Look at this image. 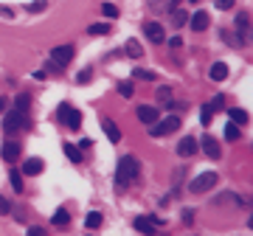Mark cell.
<instances>
[{
	"label": "cell",
	"instance_id": "52a82bcc",
	"mask_svg": "<svg viewBox=\"0 0 253 236\" xmlns=\"http://www.w3.org/2000/svg\"><path fill=\"white\" fill-rule=\"evenodd\" d=\"M160 222H163L160 217H152V219H149V217H138L133 225H135V231H141V234H155V228H158Z\"/></svg>",
	"mask_w": 253,
	"mask_h": 236
},
{
	"label": "cell",
	"instance_id": "4316f807",
	"mask_svg": "<svg viewBox=\"0 0 253 236\" xmlns=\"http://www.w3.org/2000/svg\"><path fill=\"white\" fill-rule=\"evenodd\" d=\"M101 12H104V17H110V20H116V17H118V9H116L113 3H104V6H101Z\"/></svg>",
	"mask_w": 253,
	"mask_h": 236
},
{
	"label": "cell",
	"instance_id": "d590c367",
	"mask_svg": "<svg viewBox=\"0 0 253 236\" xmlns=\"http://www.w3.org/2000/svg\"><path fill=\"white\" fill-rule=\"evenodd\" d=\"M217 9H234V0H217Z\"/></svg>",
	"mask_w": 253,
	"mask_h": 236
},
{
	"label": "cell",
	"instance_id": "9c48e42d",
	"mask_svg": "<svg viewBox=\"0 0 253 236\" xmlns=\"http://www.w3.org/2000/svg\"><path fill=\"white\" fill-rule=\"evenodd\" d=\"M0 155H3V160H6V163H14V160L20 157V146L14 144V141H6V144H3V149H0Z\"/></svg>",
	"mask_w": 253,
	"mask_h": 236
},
{
	"label": "cell",
	"instance_id": "3957f363",
	"mask_svg": "<svg viewBox=\"0 0 253 236\" xmlns=\"http://www.w3.org/2000/svg\"><path fill=\"white\" fill-rule=\"evenodd\" d=\"M26 113H20V110H9L6 116H3V132H9V135H14V132L20 130V127H26Z\"/></svg>",
	"mask_w": 253,
	"mask_h": 236
},
{
	"label": "cell",
	"instance_id": "83f0119b",
	"mask_svg": "<svg viewBox=\"0 0 253 236\" xmlns=\"http://www.w3.org/2000/svg\"><path fill=\"white\" fill-rule=\"evenodd\" d=\"M87 31H90V34H107V31H110V26H104V23H93Z\"/></svg>",
	"mask_w": 253,
	"mask_h": 236
},
{
	"label": "cell",
	"instance_id": "603a6c76",
	"mask_svg": "<svg viewBox=\"0 0 253 236\" xmlns=\"http://www.w3.org/2000/svg\"><path fill=\"white\" fill-rule=\"evenodd\" d=\"M84 225H87V228H99V225H101V214H99V211H90L87 219H84Z\"/></svg>",
	"mask_w": 253,
	"mask_h": 236
},
{
	"label": "cell",
	"instance_id": "ffe728a7",
	"mask_svg": "<svg viewBox=\"0 0 253 236\" xmlns=\"http://www.w3.org/2000/svg\"><path fill=\"white\" fill-rule=\"evenodd\" d=\"M127 53H130L133 59H141V56H144V48H141V42H138V39H130V42H127Z\"/></svg>",
	"mask_w": 253,
	"mask_h": 236
},
{
	"label": "cell",
	"instance_id": "5bb4252c",
	"mask_svg": "<svg viewBox=\"0 0 253 236\" xmlns=\"http://www.w3.org/2000/svg\"><path fill=\"white\" fill-rule=\"evenodd\" d=\"M236 31H239V42L242 45H245V42H248V37H251V31H248V14H239V17H236Z\"/></svg>",
	"mask_w": 253,
	"mask_h": 236
},
{
	"label": "cell",
	"instance_id": "8d00e7d4",
	"mask_svg": "<svg viewBox=\"0 0 253 236\" xmlns=\"http://www.w3.org/2000/svg\"><path fill=\"white\" fill-rule=\"evenodd\" d=\"M158 99H160V101H166V99H169V87H160V90H158Z\"/></svg>",
	"mask_w": 253,
	"mask_h": 236
},
{
	"label": "cell",
	"instance_id": "8fae6325",
	"mask_svg": "<svg viewBox=\"0 0 253 236\" xmlns=\"http://www.w3.org/2000/svg\"><path fill=\"white\" fill-rule=\"evenodd\" d=\"M101 130H104V135L110 138V141H113V144H118V141H121V132H118V127H116V124H113L110 118H104V121H101Z\"/></svg>",
	"mask_w": 253,
	"mask_h": 236
},
{
	"label": "cell",
	"instance_id": "2e32d148",
	"mask_svg": "<svg viewBox=\"0 0 253 236\" xmlns=\"http://www.w3.org/2000/svg\"><path fill=\"white\" fill-rule=\"evenodd\" d=\"M138 118H141L144 124H155V121H158V110H155V107H141V110H138Z\"/></svg>",
	"mask_w": 253,
	"mask_h": 236
},
{
	"label": "cell",
	"instance_id": "d6a6232c",
	"mask_svg": "<svg viewBox=\"0 0 253 236\" xmlns=\"http://www.w3.org/2000/svg\"><path fill=\"white\" fill-rule=\"evenodd\" d=\"M9 211H12V202L6 197H0V214H9Z\"/></svg>",
	"mask_w": 253,
	"mask_h": 236
},
{
	"label": "cell",
	"instance_id": "ac0fdd59",
	"mask_svg": "<svg viewBox=\"0 0 253 236\" xmlns=\"http://www.w3.org/2000/svg\"><path fill=\"white\" fill-rule=\"evenodd\" d=\"M225 76H228V65L225 62H214L211 65V79L214 82H222Z\"/></svg>",
	"mask_w": 253,
	"mask_h": 236
},
{
	"label": "cell",
	"instance_id": "f1b7e54d",
	"mask_svg": "<svg viewBox=\"0 0 253 236\" xmlns=\"http://www.w3.org/2000/svg\"><path fill=\"white\" fill-rule=\"evenodd\" d=\"M202 124H205V127H208V124H211V118H214V110H211V107H208V104H205V107H202Z\"/></svg>",
	"mask_w": 253,
	"mask_h": 236
},
{
	"label": "cell",
	"instance_id": "30bf717a",
	"mask_svg": "<svg viewBox=\"0 0 253 236\" xmlns=\"http://www.w3.org/2000/svg\"><path fill=\"white\" fill-rule=\"evenodd\" d=\"M194 152H197V141H194V138H183V141L177 144V155L180 157H191Z\"/></svg>",
	"mask_w": 253,
	"mask_h": 236
},
{
	"label": "cell",
	"instance_id": "484cf974",
	"mask_svg": "<svg viewBox=\"0 0 253 236\" xmlns=\"http://www.w3.org/2000/svg\"><path fill=\"white\" fill-rule=\"evenodd\" d=\"M28 104H31V99H28L26 93H23V96H17V104H14V110H20V113H28Z\"/></svg>",
	"mask_w": 253,
	"mask_h": 236
},
{
	"label": "cell",
	"instance_id": "d4e9b609",
	"mask_svg": "<svg viewBox=\"0 0 253 236\" xmlns=\"http://www.w3.org/2000/svg\"><path fill=\"white\" fill-rule=\"evenodd\" d=\"M225 138H228V141H236V138H239V127H236L234 121H228V127H225Z\"/></svg>",
	"mask_w": 253,
	"mask_h": 236
},
{
	"label": "cell",
	"instance_id": "5b68a950",
	"mask_svg": "<svg viewBox=\"0 0 253 236\" xmlns=\"http://www.w3.org/2000/svg\"><path fill=\"white\" fill-rule=\"evenodd\" d=\"M56 116H59V121H62L65 127H70V130H79V124H82V113H79V110H73L70 104H62Z\"/></svg>",
	"mask_w": 253,
	"mask_h": 236
},
{
	"label": "cell",
	"instance_id": "e575fe53",
	"mask_svg": "<svg viewBox=\"0 0 253 236\" xmlns=\"http://www.w3.org/2000/svg\"><path fill=\"white\" fill-rule=\"evenodd\" d=\"M87 82H90V67H84L79 73V84H87Z\"/></svg>",
	"mask_w": 253,
	"mask_h": 236
},
{
	"label": "cell",
	"instance_id": "d6986e66",
	"mask_svg": "<svg viewBox=\"0 0 253 236\" xmlns=\"http://www.w3.org/2000/svg\"><path fill=\"white\" fill-rule=\"evenodd\" d=\"M9 180H12L14 191H17V194H23V174H20L17 169H12V171H9Z\"/></svg>",
	"mask_w": 253,
	"mask_h": 236
},
{
	"label": "cell",
	"instance_id": "836d02e7",
	"mask_svg": "<svg viewBox=\"0 0 253 236\" xmlns=\"http://www.w3.org/2000/svg\"><path fill=\"white\" fill-rule=\"evenodd\" d=\"M135 79H155L152 76V73H149V70H141V67H135V73H133Z\"/></svg>",
	"mask_w": 253,
	"mask_h": 236
},
{
	"label": "cell",
	"instance_id": "cb8c5ba5",
	"mask_svg": "<svg viewBox=\"0 0 253 236\" xmlns=\"http://www.w3.org/2000/svg\"><path fill=\"white\" fill-rule=\"evenodd\" d=\"M45 9H48V0H34V3H28V14L45 12Z\"/></svg>",
	"mask_w": 253,
	"mask_h": 236
},
{
	"label": "cell",
	"instance_id": "ab89813d",
	"mask_svg": "<svg viewBox=\"0 0 253 236\" xmlns=\"http://www.w3.org/2000/svg\"><path fill=\"white\" fill-rule=\"evenodd\" d=\"M191 3H200V0H191Z\"/></svg>",
	"mask_w": 253,
	"mask_h": 236
},
{
	"label": "cell",
	"instance_id": "4fadbf2b",
	"mask_svg": "<svg viewBox=\"0 0 253 236\" xmlns=\"http://www.w3.org/2000/svg\"><path fill=\"white\" fill-rule=\"evenodd\" d=\"M208 23H211V20H208V14H205V12H194V14H191V28H194V31H205Z\"/></svg>",
	"mask_w": 253,
	"mask_h": 236
},
{
	"label": "cell",
	"instance_id": "6da1fadb",
	"mask_svg": "<svg viewBox=\"0 0 253 236\" xmlns=\"http://www.w3.org/2000/svg\"><path fill=\"white\" fill-rule=\"evenodd\" d=\"M138 171H141L138 160H135L133 155H124V157L118 160V171H116V180H118V185H130V183H135Z\"/></svg>",
	"mask_w": 253,
	"mask_h": 236
},
{
	"label": "cell",
	"instance_id": "7c38bea8",
	"mask_svg": "<svg viewBox=\"0 0 253 236\" xmlns=\"http://www.w3.org/2000/svg\"><path fill=\"white\" fill-rule=\"evenodd\" d=\"M144 31H147V37L152 39V42H163V37H166L160 23H147V28H144Z\"/></svg>",
	"mask_w": 253,
	"mask_h": 236
},
{
	"label": "cell",
	"instance_id": "e0dca14e",
	"mask_svg": "<svg viewBox=\"0 0 253 236\" xmlns=\"http://www.w3.org/2000/svg\"><path fill=\"white\" fill-rule=\"evenodd\" d=\"M228 116H231V121H234L236 127H245V124H248V113L239 110V107H231V113H228Z\"/></svg>",
	"mask_w": 253,
	"mask_h": 236
},
{
	"label": "cell",
	"instance_id": "4dcf8cb0",
	"mask_svg": "<svg viewBox=\"0 0 253 236\" xmlns=\"http://www.w3.org/2000/svg\"><path fill=\"white\" fill-rule=\"evenodd\" d=\"M222 101H225L222 96H214V99H211V104H208V107H211L214 113H217V110H222V107H225V104H222Z\"/></svg>",
	"mask_w": 253,
	"mask_h": 236
},
{
	"label": "cell",
	"instance_id": "8992f818",
	"mask_svg": "<svg viewBox=\"0 0 253 236\" xmlns=\"http://www.w3.org/2000/svg\"><path fill=\"white\" fill-rule=\"evenodd\" d=\"M70 59H73V45H56V48H51V62L56 70L65 67Z\"/></svg>",
	"mask_w": 253,
	"mask_h": 236
},
{
	"label": "cell",
	"instance_id": "74e56055",
	"mask_svg": "<svg viewBox=\"0 0 253 236\" xmlns=\"http://www.w3.org/2000/svg\"><path fill=\"white\" fill-rule=\"evenodd\" d=\"M28 234H31V236H42L45 231H42V228H28Z\"/></svg>",
	"mask_w": 253,
	"mask_h": 236
},
{
	"label": "cell",
	"instance_id": "9a60e30c",
	"mask_svg": "<svg viewBox=\"0 0 253 236\" xmlns=\"http://www.w3.org/2000/svg\"><path fill=\"white\" fill-rule=\"evenodd\" d=\"M23 171H26V174H31V177H37V174L42 171V160H40V157H28L26 166H23Z\"/></svg>",
	"mask_w": 253,
	"mask_h": 236
},
{
	"label": "cell",
	"instance_id": "1f68e13d",
	"mask_svg": "<svg viewBox=\"0 0 253 236\" xmlns=\"http://www.w3.org/2000/svg\"><path fill=\"white\" fill-rule=\"evenodd\" d=\"M186 12H180V9H174V26H183L186 23V17H183Z\"/></svg>",
	"mask_w": 253,
	"mask_h": 236
},
{
	"label": "cell",
	"instance_id": "7402d4cb",
	"mask_svg": "<svg viewBox=\"0 0 253 236\" xmlns=\"http://www.w3.org/2000/svg\"><path fill=\"white\" fill-rule=\"evenodd\" d=\"M62 149H65V157H67V160H73V163H79V160H82V152H79V146H73V144H65V146H62Z\"/></svg>",
	"mask_w": 253,
	"mask_h": 236
},
{
	"label": "cell",
	"instance_id": "277c9868",
	"mask_svg": "<svg viewBox=\"0 0 253 236\" xmlns=\"http://www.w3.org/2000/svg\"><path fill=\"white\" fill-rule=\"evenodd\" d=\"M177 127H180V118L172 116V118H166L163 124H160V121L149 124V135H152V138H158V135H172V132H177Z\"/></svg>",
	"mask_w": 253,
	"mask_h": 236
},
{
	"label": "cell",
	"instance_id": "f35d334b",
	"mask_svg": "<svg viewBox=\"0 0 253 236\" xmlns=\"http://www.w3.org/2000/svg\"><path fill=\"white\" fill-rule=\"evenodd\" d=\"M0 113H6V99H0Z\"/></svg>",
	"mask_w": 253,
	"mask_h": 236
},
{
	"label": "cell",
	"instance_id": "f546056e",
	"mask_svg": "<svg viewBox=\"0 0 253 236\" xmlns=\"http://www.w3.org/2000/svg\"><path fill=\"white\" fill-rule=\"evenodd\" d=\"M118 90H121V96H124V99H130V96H133V84H130V82H121Z\"/></svg>",
	"mask_w": 253,
	"mask_h": 236
},
{
	"label": "cell",
	"instance_id": "7a4b0ae2",
	"mask_svg": "<svg viewBox=\"0 0 253 236\" xmlns=\"http://www.w3.org/2000/svg\"><path fill=\"white\" fill-rule=\"evenodd\" d=\"M214 183H217V171H202V174H197V177L191 180L188 191H191V194H205L208 188H214Z\"/></svg>",
	"mask_w": 253,
	"mask_h": 236
},
{
	"label": "cell",
	"instance_id": "44dd1931",
	"mask_svg": "<svg viewBox=\"0 0 253 236\" xmlns=\"http://www.w3.org/2000/svg\"><path fill=\"white\" fill-rule=\"evenodd\" d=\"M67 222H70V214H67V208H56V214H53V225L65 228Z\"/></svg>",
	"mask_w": 253,
	"mask_h": 236
},
{
	"label": "cell",
	"instance_id": "ba28073f",
	"mask_svg": "<svg viewBox=\"0 0 253 236\" xmlns=\"http://www.w3.org/2000/svg\"><path fill=\"white\" fill-rule=\"evenodd\" d=\"M200 146H202V152L211 157V160H219V155H222V152H219V144H217V138L205 135V138L200 141Z\"/></svg>",
	"mask_w": 253,
	"mask_h": 236
}]
</instances>
